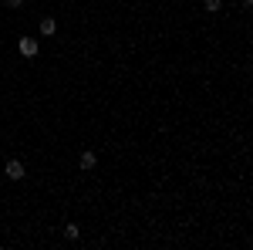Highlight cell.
Segmentation results:
<instances>
[{"label":"cell","mask_w":253,"mask_h":250,"mask_svg":"<svg viewBox=\"0 0 253 250\" xmlns=\"http://www.w3.org/2000/svg\"><path fill=\"white\" fill-rule=\"evenodd\" d=\"M17 48H20V54H24V58H34V54H38V41H34V38H20Z\"/></svg>","instance_id":"obj_1"},{"label":"cell","mask_w":253,"mask_h":250,"mask_svg":"<svg viewBox=\"0 0 253 250\" xmlns=\"http://www.w3.org/2000/svg\"><path fill=\"white\" fill-rule=\"evenodd\" d=\"M3 173L10 176V179H24V166H20V159H10V162H7V169H3Z\"/></svg>","instance_id":"obj_2"},{"label":"cell","mask_w":253,"mask_h":250,"mask_svg":"<svg viewBox=\"0 0 253 250\" xmlns=\"http://www.w3.org/2000/svg\"><path fill=\"white\" fill-rule=\"evenodd\" d=\"M54 31H58V24H54L51 17H44V20H41V34H44V38H51Z\"/></svg>","instance_id":"obj_4"},{"label":"cell","mask_w":253,"mask_h":250,"mask_svg":"<svg viewBox=\"0 0 253 250\" xmlns=\"http://www.w3.org/2000/svg\"><path fill=\"white\" fill-rule=\"evenodd\" d=\"M7 3H10V7H20V3H24V0H7Z\"/></svg>","instance_id":"obj_6"},{"label":"cell","mask_w":253,"mask_h":250,"mask_svg":"<svg viewBox=\"0 0 253 250\" xmlns=\"http://www.w3.org/2000/svg\"><path fill=\"white\" fill-rule=\"evenodd\" d=\"M95 166H98V155L95 152H84V155H81V169H84V173H91Z\"/></svg>","instance_id":"obj_3"},{"label":"cell","mask_w":253,"mask_h":250,"mask_svg":"<svg viewBox=\"0 0 253 250\" xmlns=\"http://www.w3.org/2000/svg\"><path fill=\"white\" fill-rule=\"evenodd\" d=\"M203 7H206V10H210V14H216V10H219V7H223V0H203Z\"/></svg>","instance_id":"obj_5"}]
</instances>
